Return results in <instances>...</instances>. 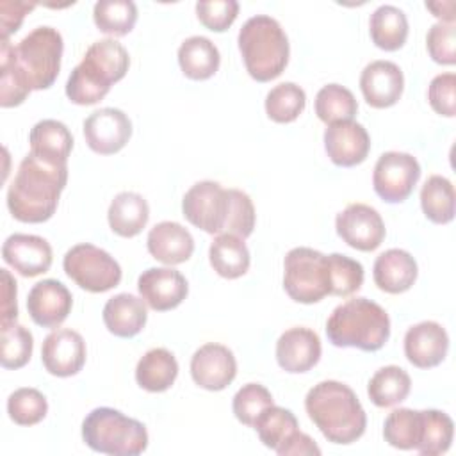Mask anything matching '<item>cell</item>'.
<instances>
[{
	"label": "cell",
	"mask_w": 456,
	"mask_h": 456,
	"mask_svg": "<svg viewBox=\"0 0 456 456\" xmlns=\"http://www.w3.org/2000/svg\"><path fill=\"white\" fill-rule=\"evenodd\" d=\"M68 183V164H53L28 153L7 189V208L21 223H45L59 205Z\"/></svg>",
	"instance_id": "6da1fadb"
},
{
	"label": "cell",
	"mask_w": 456,
	"mask_h": 456,
	"mask_svg": "<svg viewBox=\"0 0 456 456\" xmlns=\"http://www.w3.org/2000/svg\"><path fill=\"white\" fill-rule=\"evenodd\" d=\"M305 410L331 444L347 445L365 433V410L353 388L340 381L326 379L314 385L305 397Z\"/></svg>",
	"instance_id": "7a4b0ae2"
},
{
	"label": "cell",
	"mask_w": 456,
	"mask_h": 456,
	"mask_svg": "<svg viewBox=\"0 0 456 456\" xmlns=\"http://www.w3.org/2000/svg\"><path fill=\"white\" fill-rule=\"evenodd\" d=\"M130 66L126 48L116 39L94 41L73 68L66 82V96L75 105H93L107 96Z\"/></svg>",
	"instance_id": "3957f363"
},
{
	"label": "cell",
	"mask_w": 456,
	"mask_h": 456,
	"mask_svg": "<svg viewBox=\"0 0 456 456\" xmlns=\"http://www.w3.org/2000/svg\"><path fill=\"white\" fill-rule=\"evenodd\" d=\"M328 340L337 347H356L365 353L381 349L390 337L387 310L367 297L347 299L326 321Z\"/></svg>",
	"instance_id": "277c9868"
},
{
	"label": "cell",
	"mask_w": 456,
	"mask_h": 456,
	"mask_svg": "<svg viewBox=\"0 0 456 456\" xmlns=\"http://www.w3.org/2000/svg\"><path fill=\"white\" fill-rule=\"evenodd\" d=\"M237 43L246 71L256 82L278 78L289 64V37L281 25L267 14L246 20L239 30Z\"/></svg>",
	"instance_id": "5b68a950"
},
{
	"label": "cell",
	"mask_w": 456,
	"mask_h": 456,
	"mask_svg": "<svg viewBox=\"0 0 456 456\" xmlns=\"http://www.w3.org/2000/svg\"><path fill=\"white\" fill-rule=\"evenodd\" d=\"M82 440L102 454L137 456L148 447L146 426L119 410L100 406L87 413L82 422Z\"/></svg>",
	"instance_id": "8992f818"
},
{
	"label": "cell",
	"mask_w": 456,
	"mask_h": 456,
	"mask_svg": "<svg viewBox=\"0 0 456 456\" xmlns=\"http://www.w3.org/2000/svg\"><path fill=\"white\" fill-rule=\"evenodd\" d=\"M64 43L53 27L30 30L14 48L12 61L32 91L48 89L59 77Z\"/></svg>",
	"instance_id": "52a82bcc"
},
{
	"label": "cell",
	"mask_w": 456,
	"mask_h": 456,
	"mask_svg": "<svg viewBox=\"0 0 456 456\" xmlns=\"http://www.w3.org/2000/svg\"><path fill=\"white\" fill-rule=\"evenodd\" d=\"M283 289L290 299L312 305L330 296L328 255L312 248H292L283 260Z\"/></svg>",
	"instance_id": "ba28073f"
},
{
	"label": "cell",
	"mask_w": 456,
	"mask_h": 456,
	"mask_svg": "<svg viewBox=\"0 0 456 456\" xmlns=\"http://www.w3.org/2000/svg\"><path fill=\"white\" fill-rule=\"evenodd\" d=\"M64 273L87 292H107L119 285L121 267L105 249L82 242L69 248L62 260Z\"/></svg>",
	"instance_id": "9c48e42d"
},
{
	"label": "cell",
	"mask_w": 456,
	"mask_h": 456,
	"mask_svg": "<svg viewBox=\"0 0 456 456\" xmlns=\"http://www.w3.org/2000/svg\"><path fill=\"white\" fill-rule=\"evenodd\" d=\"M230 189L212 180L194 183L182 200L183 217L207 233H223L230 214Z\"/></svg>",
	"instance_id": "30bf717a"
},
{
	"label": "cell",
	"mask_w": 456,
	"mask_h": 456,
	"mask_svg": "<svg viewBox=\"0 0 456 456\" xmlns=\"http://www.w3.org/2000/svg\"><path fill=\"white\" fill-rule=\"evenodd\" d=\"M420 178L419 160L404 151H385L372 173L376 194L387 203H403Z\"/></svg>",
	"instance_id": "8fae6325"
},
{
	"label": "cell",
	"mask_w": 456,
	"mask_h": 456,
	"mask_svg": "<svg viewBox=\"0 0 456 456\" xmlns=\"http://www.w3.org/2000/svg\"><path fill=\"white\" fill-rule=\"evenodd\" d=\"M338 237L358 251H374L385 239V223L376 208L365 203H351L337 214Z\"/></svg>",
	"instance_id": "7c38bea8"
},
{
	"label": "cell",
	"mask_w": 456,
	"mask_h": 456,
	"mask_svg": "<svg viewBox=\"0 0 456 456\" xmlns=\"http://www.w3.org/2000/svg\"><path fill=\"white\" fill-rule=\"evenodd\" d=\"M87 146L98 155H112L126 146L132 137L130 118L114 107H103L84 119Z\"/></svg>",
	"instance_id": "4fadbf2b"
},
{
	"label": "cell",
	"mask_w": 456,
	"mask_h": 456,
	"mask_svg": "<svg viewBox=\"0 0 456 456\" xmlns=\"http://www.w3.org/2000/svg\"><path fill=\"white\" fill-rule=\"evenodd\" d=\"M86 353V342L78 331L59 328L46 335L41 347V362L52 376L68 378L82 370Z\"/></svg>",
	"instance_id": "5bb4252c"
},
{
	"label": "cell",
	"mask_w": 456,
	"mask_h": 456,
	"mask_svg": "<svg viewBox=\"0 0 456 456\" xmlns=\"http://www.w3.org/2000/svg\"><path fill=\"white\" fill-rule=\"evenodd\" d=\"M141 299L155 312L176 308L189 292L185 276L173 267H150L137 280Z\"/></svg>",
	"instance_id": "9a60e30c"
},
{
	"label": "cell",
	"mask_w": 456,
	"mask_h": 456,
	"mask_svg": "<svg viewBox=\"0 0 456 456\" xmlns=\"http://www.w3.org/2000/svg\"><path fill=\"white\" fill-rule=\"evenodd\" d=\"M192 381L210 392L226 388L237 376V362L233 353L216 342L203 344L191 358Z\"/></svg>",
	"instance_id": "2e32d148"
},
{
	"label": "cell",
	"mask_w": 456,
	"mask_h": 456,
	"mask_svg": "<svg viewBox=\"0 0 456 456\" xmlns=\"http://www.w3.org/2000/svg\"><path fill=\"white\" fill-rule=\"evenodd\" d=\"M73 296L59 280L37 281L27 296V310L30 319L41 328H57L69 315Z\"/></svg>",
	"instance_id": "e0dca14e"
},
{
	"label": "cell",
	"mask_w": 456,
	"mask_h": 456,
	"mask_svg": "<svg viewBox=\"0 0 456 456\" xmlns=\"http://www.w3.org/2000/svg\"><path fill=\"white\" fill-rule=\"evenodd\" d=\"M324 150L335 166L353 167L367 159L370 137L356 121L333 123L324 130Z\"/></svg>",
	"instance_id": "ac0fdd59"
},
{
	"label": "cell",
	"mask_w": 456,
	"mask_h": 456,
	"mask_svg": "<svg viewBox=\"0 0 456 456\" xmlns=\"http://www.w3.org/2000/svg\"><path fill=\"white\" fill-rule=\"evenodd\" d=\"M2 258L21 276L32 278L50 269L53 255L46 239L30 233H12L4 240Z\"/></svg>",
	"instance_id": "d6986e66"
},
{
	"label": "cell",
	"mask_w": 456,
	"mask_h": 456,
	"mask_svg": "<svg viewBox=\"0 0 456 456\" xmlns=\"http://www.w3.org/2000/svg\"><path fill=\"white\" fill-rule=\"evenodd\" d=\"M449 351V335L435 321H422L408 328L404 335V354L419 369H431L444 362Z\"/></svg>",
	"instance_id": "ffe728a7"
},
{
	"label": "cell",
	"mask_w": 456,
	"mask_h": 456,
	"mask_svg": "<svg viewBox=\"0 0 456 456\" xmlns=\"http://www.w3.org/2000/svg\"><path fill=\"white\" fill-rule=\"evenodd\" d=\"M360 89L374 109H387L399 102L404 89V75L392 61H372L360 75Z\"/></svg>",
	"instance_id": "44dd1931"
},
{
	"label": "cell",
	"mask_w": 456,
	"mask_h": 456,
	"mask_svg": "<svg viewBox=\"0 0 456 456\" xmlns=\"http://www.w3.org/2000/svg\"><path fill=\"white\" fill-rule=\"evenodd\" d=\"M321 351L322 347L319 335L303 326L283 331L276 342L278 365L290 374H301L317 365Z\"/></svg>",
	"instance_id": "7402d4cb"
},
{
	"label": "cell",
	"mask_w": 456,
	"mask_h": 456,
	"mask_svg": "<svg viewBox=\"0 0 456 456\" xmlns=\"http://www.w3.org/2000/svg\"><path fill=\"white\" fill-rule=\"evenodd\" d=\"M146 248L155 260L166 265H176L191 258L194 251V239L180 223L162 221L148 232Z\"/></svg>",
	"instance_id": "603a6c76"
},
{
	"label": "cell",
	"mask_w": 456,
	"mask_h": 456,
	"mask_svg": "<svg viewBox=\"0 0 456 456\" xmlns=\"http://www.w3.org/2000/svg\"><path fill=\"white\" fill-rule=\"evenodd\" d=\"M419 274L415 258L399 248H392L376 256L372 265V278L379 290L388 294H401L411 289Z\"/></svg>",
	"instance_id": "cb8c5ba5"
},
{
	"label": "cell",
	"mask_w": 456,
	"mask_h": 456,
	"mask_svg": "<svg viewBox=\"0 0 456 456\" xmlns=\"http://www.w3.org/2000/svg\"><path fill=\"white\" fill-rule=\"evenodd\" d=\"M102 317L105 328L112 335L121 338H132L142 331L148 319V310L146 303L141 297L121 292L105 303Z\"/></svg>",
	"instance_id": "d4e9b609"
},
{
	"label": "cell",
	"mask_w": 456,
	"mask_h": 456,
	"mask_svg": "<svg viewBox=\"0 0 456 456\" xmlns=\"http://www.w3.org/2000/svg\"><path fill=\"white\" fill-rule=\"evenodd\" d=\"M28 142L30 153L36 157L53 164H68L73 135L64 123L57 119H41L30 128Z\"/></svg>",
	"instance_id": "484cf974"
},
{
	"label": "cell",
	"mask_w": 456,
	"mask_h": 456,
	"mask_svg": "<svg viewBox=\"0 0 456 456\" xmlns=\"http://www.w3.org/2000/svg\"><path fill=\"white\" fill-rule=\"evenodd\" d=\"M110 230L119 237H135L142 232L150 219L148 201L132 191H123L114 196L107 212Z\"/></svg>",
	"instance_id": "4316f807"
},
{
	"label": "cell",
	"mask_w": 456,
	"mask_h": 456,
	"mask_svg": "<svg viewBox=\"0 0 456 456\" xmlns=\"http://www.w3.org/2000/svg\"><path fill=\"white\" fill-rule=\"evenodd\" d=\"M178 376V362L166 347L146 351L135 367V381L148 392H164L173 387Z\"/></svg>",
	"instance_id": "83f0119b"
},
{
	"label": "cell",
	"mask_w": 456,
	"mask_h": 456,
	"mask_svg": "<svg viewBox=\"0 0 456 456\" xmlns=\"http://www.w3.org/2000/svg\"><path fill=\"white\" fill-rule=\"evenodd\" d=\"M221 55L217 46L203 36L187 37L178 48V64L191 80H207L219 69Z\"/></svg>",
	"instance_id": "f1b7e54d"
},
{
	"label": "cell",
	"mask_w": 456,
	"mask_h": 456,
	"mask_svg": "<svg viewBox=\"0 0 456 456\" xmlns=\"http://www.w3.org/2000/svg\"><path fill=\"white\" fill-rule=\"evenodd\" d=\"M208 260L212 269L228 280L244 276L251 262L244 239L230 233H219L212 240L208 248Z\"/></svg>",
	"instance_id": "f546056e"
},
{
	"label": "cell",
	"mask_w": 456,
	"mask_h": 456,
	"mask_svg": "<svg viewBox=\"0 0 456 456\" xmlns=\"http://www.w3.org/2000/svg\"><path fill=\"white\" fill-rule=\"evenodd\" d=\"M369 32L372 43L385 50H399L408 37V20L406 14L395 5H379L369 20Z\"/></svg>",
	"instance_id": "4dcf8cb0"
},
{
	"label": "cell",
	"mask_w": 456,
	"mask_h": 456,
	"mask_svg": "<svg viewBox=\"0 0 456 456\" xmlns=\"http://www.w3.org/2000/svg\"><path fill=\"white\" fill-rule=\"evenodd\" d=\"M411 390L410 374L397 365H385L369 379V399L379 408H390L403 403Z\"/></svg>",
	"instance_id": "1f68e13d"
},
{
	"label": "cell",
	"mask_w": 456,
	"mask_h": 456,
	"mask_svg": "<svg viewBox=\"0 0 456 456\" xmlns=\"http://www.w3.org/2000/svg\"><path fill=\"white\" fill-rule=\"evenodd\" d=\"M454 187L451 180L431 175L420 189V207L424 216L435 224H447L454 219Z\"/></svg>",
	"instance_id": "d6a6232c"
},
{
	"label": "cell",
	"mask_w": 456,
	"mask_h": 456,
	"mask_svg": "<svg viewBox=\"0 0 456 456\" xmlns=\"http://www.w3.org/2000/svg\"><path fill=\"white\" fill-rule=\"evenodd\" d=\"M422 436V411L411 408H397L388 413L383 424V438L388 445L411 451L417 449Z\"/></svg>",
	"instance_id": "836d02e7"
},
{
	"label": "cell",
	"mask_w": 456,
	"mask_h": 456,
	"mask_svg": "<svg viewBox=\"0 0 456 456\" xmlns=\"http://www.w3.org/2000/svg\"><path fill=\"white\" fill-rule=\"evenodd\" d=\"M253 428L267 449L278 451L297 431L299 424L290 410L271 404L256 417Z\"/></svg>",
	"instance_id": "e575fe53"
},
{
	"label": "cell",
	"mask_w": 456,
	"mask_h": 456,
	"mask_svg": "<svg viewBox=\"0 0 456 456\" xmlns=\"http://www.w3.org/2000/svg\"><path fill=\"white\" fill-rule=\"evenodd\" d=\"M356 112L358 102L347 87L340 84H328L319 89L315 96V114L322 123L333 125L340 121H353Z\"/></svg>",
	"instance_id": "d590c367"
},
{
	"label": "cell",
	"mask_w": 456,
	"mask_h": 456,
	"mask_svg": "<svg viewBox=\"0 0 456 456\" xmlns=\"http://www.w3.org/2000/svg\"><path fill=\"white\" fill-rule=\"evenodd\" d=\"M93 20L103 34L126 36L137 21V7L130 0H100L93 7Z\"/></svg>",
	"instance_id": "8d00e7d4"
},
{
	"label": "cell",
	"mask_w": 456,
	"mask_h": 456,
	"mask_svg": "<svg viewBox=\"0 0 456 456\" xmlns=\"http://www.w3.org/2000/svg\"><path fill=\"white\" fill-rule=\"evenodd\" d=\"M454 435L452 419L440 410H422V436L415 451L424 456H438L449 451Z\"/></svg>",
	"instance_id": "74e56055"
},
{
	"label": "cell",
	"mask_w": 456,
	"mask_h": 456,
	"mask_svg": "<svg viewBox=\"0 0 456 456\" xmlns=\"http://www.w3.org/2000/svg\"><path fill=\"white\" fill-rule=\"evenodd\" d=\"M306 94L294 82L274 86L265 96V114L274 123H292L305 110Z\"/></svg>",
	"instance_id": "f35d334b"
},
{
	"label": "cell",
	"mask_w": 456,
	"mask_h": 456,
	"mask_svg": "<svg viewBox=\"0 0 456 456\" xmlns=\"http://www.w3.org/2000/svg\"><path fill=\"white\" fill-rule=\"evenodd\" d=\"M14 45L9 39H2L0 43V105L4 109L16 107L25 102L30 94V87L25 84L20 75L14 61H12Z\"/></svg>",
	"instance_id": "ab89813d"
},
{
	"label": "cell",
	"mask_w": 456,
	"mask_h": 456,
	"mask_svg": "<svg viewBox=\"0 0 456 456\" xmlns=\"http://www.w3.org/2000/svg\"><path fill=\"white\" fill-rule=\"evenodd\" d=\"M2 331V353L0 362L4 369H21L28 363L34 349V338L32 333L16 322L0 326Z\"/></svg>",
	"instance_id": "60d3db41"
},
{
	"label": "cell",
	"mask_w": 456,
	"mask_h": 456,
	"mask_svg": "<svg viewBox=\"0 0 456 456\" xmlns=\"http://www.w3.org/2000/svg\"><path fill=\"white\" fill-rule=\"evenodd\" d=\"M7 413L9 419L18 426H34L46 417L48 403L37 388L23 387L9 395Z\"/></svg>",
	"instance_id": "b9f144b4"
},
{
	"label": "cell",
	"mask_w": 456,
	"mask_h": 456,
	"mask_svg": "<svg viewBox=\"0 0 456 456\" xmlns=\"http://www.w3.org/2000/svg\"><path fill=\"white\" fill-rule=\"evenodd\" d=\"M328 269H330V294L338 297H347L354 294L363 283V267L358 260L331 253L328 255Z\"/></svg>",
	"instance_id": "7bdbcfd3"
},
{
	"label": "cell",
	"mask_w": 456,
	"mask_h": 456,
	"mask_svg": "<svg viewBox=\"0 0 456 456\" xmlns=\"http://www.w3.org/2000/svg\"><path fill=\"white\" fill-rule=\"evenodd\" d=\"M271 404H274L273 395L264 385L246 383L233 395L232 410H233L239 422H242L244 426L253 428L256 417Z\"/></svg>",
	"instance_id": "ee69618b"
},
{
	"label": "cell",
	"mask_w": 456,
	"mask_h": 456,
	"mask_svg": "<svg viewBox=\"0 0 456 456\" xmlns=\"http://www.w3.org/2000/svg\"><path fill=\"white\" fill-rule=\"evenodd\" d=\"M230 200H232L230 214H228V221H226L223 233L248 239L255 228L253 201L246 192H242L239 189H230Z\"/></svg>",
	"instance_id": "f6af8a7d"
},
{
	"label": "cell",
	"mask_w": 456,
	"mask_h": 456,
	"mask_svg": "<svg viewBox=\"0 0 456 456\" xmlns=\"http://www.w3.org/2000/svg\"><path fill=\"white\" fill-rule=\"evenodd\" d=\"M426 46L429 57L444 66H452L456 62V27L454 23L438 21L431 25L426 36Z\"/></svg>",
	"instance_id": "bcb514c9"
},
{
	"label": "cell",
	"mask_w": 456,
	"mask_h": 456,
	"mask_svg": "<svg viewBox=\"0 0 456 456\" xmlns=\"http://www.w3.org/2000/svg\"><path fill=\"white\" fill-rule=\"evenodd\" d=\"M239 14L235 0H203L196 4V16L208 30L224 32L232 27Z\"/></svg>",
	"instance_id": "7dc6e473"
},
{
	"label": "cell",
	"mask_w": 456,
	"mask_h": 456,
	"mask_svg": "<svg viewBox=\"0 0 456 456\" xmlns=\"http://www.w3.org/2000/svg\"><path fill=\"white\" fill-rule=\"evenodd\" d=\"M456 75L440 73L436 75L428 87V100L431 109L445 118L456 114Z\"/></svg>",
	"instance_id": "c3c4849f"
},
{
	"label": "cell",
	"mask_w": 456,
	"mask_h": 456,
	"mask_svg": "<svg viewBox=\"0 0 456 456\" xmlns=\"http://www.w3.org/2000/svg\"><path fill=\"white\" fill-rule=\"evenodd\" d=\"M36 7L34 2H12V0H2L0 2V32L2 39H9L11 34H14L25 16Z\"/></svg>",
	"instance_id": "681fc988"
},
{
	"label": "cell",
	"mask_w": 456,
	"mask_h": 456,
	"mask_svg": "<svg viewBox=\"0 0 456 456\" xmlns=\"http://www.w3.org/2000/svg\"><path fill=\"white\" fill-rule=\"evenodd\" d=\"M2 274V314L0 326L16 322L18 319V305H16V280L11 276L7 269H0Z\"/></svg>",
	"instance_id": "f907efd6"
},
{
	"label": "cell",
	"mask_w": 456,
	"mask_h": 456,
	"mask_svg": "<svg viewBox=\"0 0 456 456\" xmlns=\"http://www.w3.org/2000/svg\"><path fill=\"white\" fill-rule=\"evenodd\" d=\"M280 456H319L321 454V449L319 445L306 435V433H301L299 429L289 438L287 444H283L278 451H276Z\"/></svg>",
	"instance_id": "816d5d0a"
},
{
	"label": "cell",
	"mask_w": 456,
	"mask_h": 456,
	"mask_svg": "<svg viewBox=\"0 0 456 456\" xmlns=\"http://www.w3.org/2000/svg\"><path fill=\"white\" fill-rule=\"evenodd\" d=\"M426 9L444 23H454V2H426Z\"/></svg>",
	"instance_id": "f5cc1de1"
}]
</instances>
